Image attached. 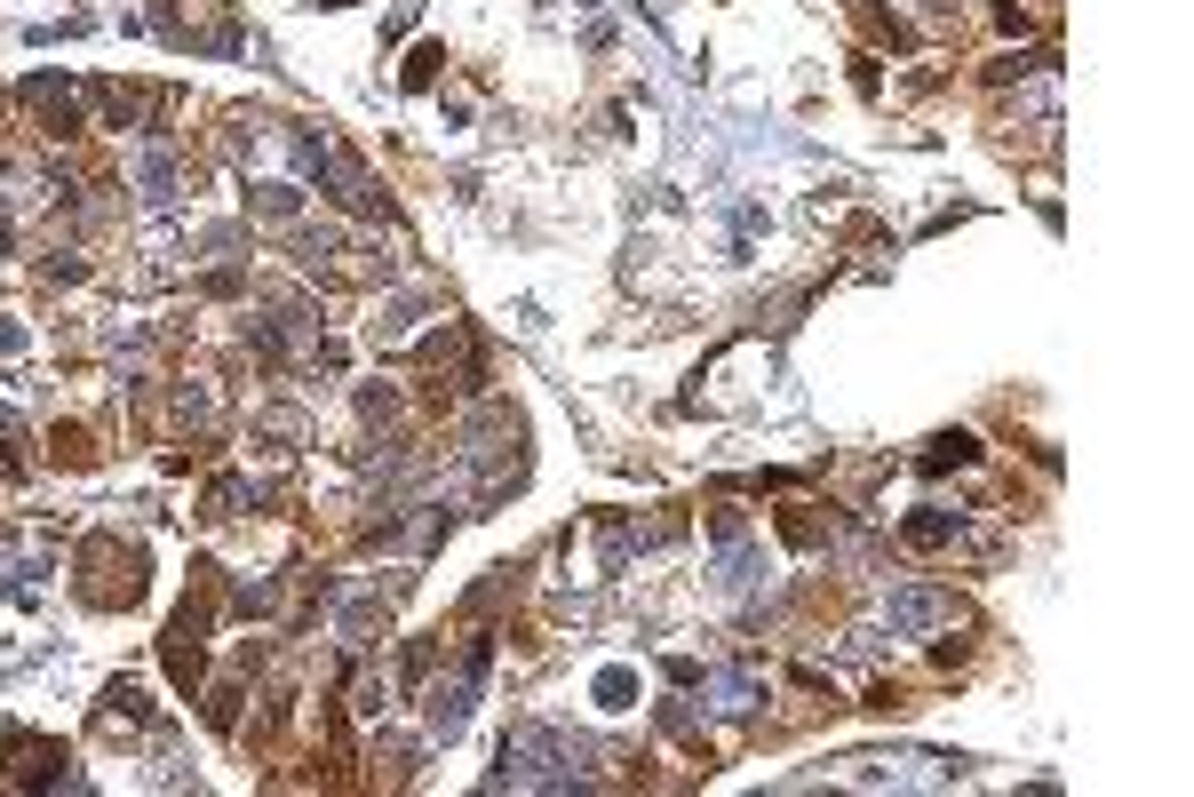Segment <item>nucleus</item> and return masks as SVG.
<instances>
[{
    "label": "nucleus",
    "instance_id": "nucleus-1",
    "mask_svg": "<svg viewBox=\"0 0 1194 797\" xmlns=\"http://www.w3.org/2000/svg\"><path fill=\"white\" fill-rule=\"evenodd\" d=\"M80 598L88 607H135L144 598V550L120 543V535L80 543Z\"/></svg>",
    "mask_w": 1194,
    "mask_h": 797
},
{
    "label": "nucleus",
    "instance_id": "nucleus-2",
    "mask_svg": "<svg viewBox=\"0 0 1194 797\" xmlns=\"http://www.w3.org/2000/svg\"><path fill=\"white\" fill-rule=\"evenodd\" d=\"M48 455L73 462V471H88V462H96V439H88L80 423H56V430H48Z\"/></svg>",
    "mask_w": 1194,
    "mask_h": 797
},
{
    "label": "nucleus",
    "instance_id": "nucleus-3",
    "mask_svg": "<svg viewBox=\"0 0 1194 797\" xmlns=\"http://www.w3.org/2000/svg\"><path fill=\"white\" fill-rule=\"evenodd\" d=\"M900 535H908V550H940V543L955 535V518H908Z\"/></svg>",
    "mask_w": 1194,
    "mask_h": 797
},
{
    "label": "nucleus",
    "instance_id": "nucleus-4",
    "mask_svg": "<svg viewBox=\"0 0 1194 797\" xmlns=\"http://www.w3.org/2000/svg\"><path fill=\"white\" fill-rule=\"evenodd\" d=\"M979 447H972V430H955V439H932V455H924V471H947V462H972Z\"/></svg>",
    "mask_w": 1194,
    "mask_h": 797
},
{
    "label": "nucleus",
    "instance_id": "nucleus-5",
    "mask_svg": "<svg viewBox=\"0 0 1194 797\" xmlns=\"http://www.w3.org/2000/svg\"><path fill=\"white\" fill-rule=\"evenodd\" d=\"M430 73H438V48H423L415 64H406V88H430Z\"/></svg>",
    "mask_w": 1194,
    "mask_h": 797
}]
</instances>
